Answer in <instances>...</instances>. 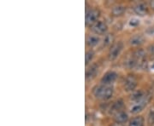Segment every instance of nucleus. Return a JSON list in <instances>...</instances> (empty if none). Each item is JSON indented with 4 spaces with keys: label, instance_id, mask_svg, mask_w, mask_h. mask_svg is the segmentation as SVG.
<instances>
[{
    "label": "nucleus",
    "instance_id": "nucleus-1",
    "mask_svg": "<svg viewBox=\"0 0 154 126\" xmlns=\"http://www.w3.org/2000/svg\"><path fill=\"white\" fill-rule=\"evenodd\" d=\"M93 94L96 98L102 99V100H108L112 96L113 89L110 86H106V85L98 86L94 89Z\"/></svg>",
    "mask_w": 154,
    "mask_h": 126
},
{
    "label": "nucleus",
    "instance_id": "nucleus-2",
    "mask_svg": "<svg viewBox=\"0 0 154 126\" xmlns=\"http://www.w3.org/2000/svg\"><path fill=\"white\" fill-rule=\"evenodd\" d=\"M133 57L135 61L136 67L138 68H145L146 66V60H145V53L143 49L136 50L133 55Z\"/></svg>",
    "mask_w": 154,
    "mask_h": 126
},
{
    "label": "nucleus",
    "instance_id": "nucleus-3",
    "mask_svg": "<svg viewBox=\"0 0 154 126\" xmlns=\"http://www.w3.org/2000/svg\"><path fill=\"white\" fill-rule=\"evenodd\" d=\"M123 48V43H121V42L113 44L111 46V48L110 49V51H109V59L111 61H114L115 59L117 58V56L121 53Z\"/></svg>",
    "mask_w": 154,
    "mask_h": 126
},
{
    "label": "nucleus",
    "instance_id": "nucleus-4",
    "mask_svg": "<svg viewBox=\"0 0 154 126\" xmlns=\"http://www.w3.org/2000/svg\"><path fill=\"white\" fill-rule=\"evenodd\" d=\"M149 101H150V96H144V97L141 100L138 101V102L136 104H134L133 107H132V108H131V113H138L139 112L142 111V109L146 106V104L148 103Z\"/></svg>",
    "mask_w": 154,
    "mask_h": 126
},
{
    "label": "nucleus",
    "instance_id": "nucleus-5",
    "mask_svg": "<svg viewBox=\"0 0 154 126\" xmlns=\"http://www.w3.org/2000/svg\"><path fill=\"white\" fill-rule=\"evenodd\" d=\"M137 85V80L133 75H128L124 81V89L126 91H132Z\"/></svg>",
    "mask_w": 154,
    "mask_h": 126
},
{
    "label": "nucleus",
    "instance_id": "nucleus-6",
    "mask_svg": "<svg viewBox=\"0 0 154 126\" xmlns=\"http://www.w3.org/2000/svg\"><path fill=\"white\" fill-rule=\"evenodd\" d=\"M99 16V11L98 10H89L86 15V23L87 25L94 23Z\"/></svg>",
    "mask_w": 154,
    "mask_h": 126
},
{
    "label": "nucleus",
    "instance_id": "nucleus-7",
    "mask_svg": "<svg viewBox=\"0 0 154 126\" xmlns=\"http://www.w3.org/2000/svg\"><path fill=\"white\" fill-rule=\"evenodd\" d=\"M117 78V74L115 72H109L104 75V77L101 78V82L104 84H110L113 83Z\"/></svg>",
    "mask_w": 154,
    "mask_h": 126
},
{
    "label": "nucleus",
    "instance_id": "nucleus-8",
    "mask_svg": "<svg viewBox=\"0 0 154 126\" xmlns=\"http://www.w3.org/2000/svg\"><path fill=\"white\" fill-rule=\"evenodd\" d=\"M92 31L97 33V34H103L106 32L107 30V25L102 22V21H98L97 23H95L92 27Z\"/></svg>",
    "mask_w": 154,
    "mask_h": 126
},
{
    "label": "nucleus",
    "instance_id": "nucleus-9",
    "mask_svg": "<svg viewBox=\"0 0 154 126\" xmlns=\"http://www.w3.org/2000/svg\"><path fill=\"white\" fill-rule=\"evenodd\" d=\"M133 10H134V12H135L137 15H141V16L146 15L147 12H148L147 6H146L145 4H139L135 5L134 8H133Z\"/></svg>",
    "mask_w": 154,
    "mask_h": 126
},
{
    "label": "nucleus",
    "instance_id": "nucleus-10",
    "mask_svg": "<svg viewBox=\"0 0 154 126\" xmlns=\"http://www.w3.org/2000/svg\"><path fill=\"white\" fill-rule=\"evenodd\" d=\"M144 40H145V39H144L143 36H141V35H134L133 37H132L130 39L129 43L132 45H140V44H143Z\"/></svg>",
    "mask_w": 154,
    "mask_h": 126
},
{
    "label": "nucleus",
    "instance_id": "nucleus-11",
    "mask_svg": "<svg viewBox=\"0 0 154 126\" xmlns=\"http://www.w3.org/2000/svg\"><path fill=\"white\" fill-rule=\"evenodd\" d=\"M128 120V114L124 112H120L117 113L116 115V121L119 124H123L125 123Z\"/></svg>",
    "mask_w": 154,
    "mask_h": 126
},
{
    "label": "nucleus",
    "instance_id": "nucleus-12",
    "mask_svg": "<svg viewBox=\"0 0 154 126\" xmlns=\"http://www.w3.org/2000/svg\"><path fill=\"white\" fill-rule=\"evenodd\" d=\"M97 72H98V67H97V65H93L92 68L87 70V72L86 73V78H87V79L94 78L95 75H96V73H97Z\"/></svg>",
    "mask_w": 154,
    "mask_h": 126
},
{
    "label": "nucleus",
    "instance_id": "nucleus-13",
    "mask_svg": "<svg viewBox=\"0 0 154 126\" xmlns=\"http://www.w3.org/2000/svg\"><path fill=\"white\" fill-rule=\"evenodd\" d=\"M125 12V7L122 5L115 6L112 10V15L114 16H120Z\"/></svg>",
    "mask_w": 154,
    "mask_h": 126
},
{
    "label": "nucleus",
    "instance_id": "nucleus-14",
    "mask_svg": "<svg viewBox=\"0 0 154 126\" xmlns=\"http://www.w3.org/2000/svg\"><path fill=\"white\" fill-rule=\"evenodd\" d=\"M87 43L90 47H92L97 45L99 43V39L96 36H89L87 39Z\"/></svg>",
    "mask_w": 154,
    "mask_h": 126
},
{
    "label": "nucleus",
    "instance_id": "nucleus-15",
    "mask_svg": "<svg viewBox=\"0 0 154 126\" xmlns=\"http://www.w3.org/2000/svg\"><path fill=\"white\" fill-rule=\"evenodd\" d=\"M144 120L141 117H137L133 118L130 123H129V126H143Z\"/></svg>",
    "mask_w": 154,
    "mask_h": 126
},
{
    "label": "nucleus",
    "instance_id": "nucleus-16",
    "mask_svg": "<svg viewBox=\"0 0 154 126\" xmlns=\"http://www.w3.org/2000/svg\"><path fill=\"white\" fill-rule=\"evenodd\" d=\"M93 56H94V52L92 51V50H89V51H87V53H86V56H85V61H86V65H88L90 62H91V61L93 58Z\"/></svg>",
    "mask_w": 154,
    "mask_h": 126
},
{
    "label": "nucleus",
    "instance_id": "nucleus-17",
    "mask_svg": "<svg viewBox=\"0 0 154 126\" xmlns=\"http://www.w3.org/2000/svg\"><path fill=\"white\" fill-rule=\"evenodd\" d=\"M113 39H114V38H113L112 34H107L104 39V46L110 45L113 42Z\"/></svg>",
    "mask_w": 154,
    "mask_h": 126
},
{
    "label": "nucleus",
    "instance_id": "nucleus-18",
    "mask_svg": "<svg viewBox=\"0 0 154 126\" xmlns=\"http://www.w3.org/2000/svg\"><path fill=\"white\" fill-rule=\"evenodd\" d=\"M143 97L144 95L141 91H137V92L133 93V95L131 96V99H132L133 101H138L141 100Z\"/></svg>",
    "mask_w": 154,
    "mask_h": 126
},
{
    "label": "nucleus",
    "instance_id": "nucleus-19",
    "mask_svg": "<svg viewBox=\"0 0 154 126\" xmlns=\"http://www.w3.org/2000/svg\"><path fill=\"white\" fill-rule=\"evenodd\" d=\"M123 106V101H117L116 103H114L112 107V110L113 111H118L121 109V107Z\"/></svg>",
    "mask_w": 154,
    "mask_h": 126
},
{
    "label": "nucleus",
    "instance_id": "nucleus-20",
    "mask_svg": "<svg viewBox=\"0 0 154 126\" xmlns=\"http://www.w3.org/2000/svg\"><path fill=\"white\" fill-rule=\"evenodd\" d=\"M139 24H140V20L135 19V18L130 20V21H129V25L132 26V27H135V26H137V25H139Z\"/></svg>",
    "mask_w": 154,
    "mask_h": 126
},
{
    "label": "nucleus",
    "instance_id": "nucleus-21",
    "mask_svg": "<svg viewBox=\"0 0 154 126\" xmlns=\"http://www.w3.org/2000/svg\"><path fill=\"white\" fill-rule=\"evenodd\" d=\"M148 51L150 52V54H151L152 56H154V44H152V45H150V46L148 47Z\"/></svg>",
    "mask_w": 154,
    "mask_h": 126
},
{
    "label": "nucleus",
    "instance_id": "nucleus-22",
    "mask_svg": "<svg viewBox=\"0 0 154 126\" xmlns=\"http://www.w3.org/2000/svg\"><path fill=\"white\" fill-rule=\"evenodd\" d=\"M151 6H152L153 10H154V1H152V2H151Z\"/></svg>",
    "mask_w": 154,
    "mask_h": 126
},
{
    "label": "nucleus",
    "instance_id": "nucleus-23",
    "mask_svg": "<svg viewBox=\"0 0 154 126\" xmlns=\"http://www.w3.org/2000/svg\"><path fill=\"white\" fill-rule=\"evenodd\" d=\"M152 118H153V121L154 123V113H153V115H152Z\"/></svg>",
    "mask_w": 154,
    "mask_h": 126
}]
</instances>
